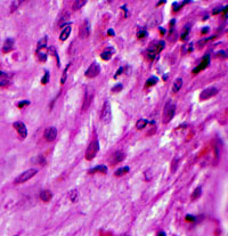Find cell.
<instances>
[{"label": "cell", "instance_id": "obj_1", "mask_svg": "<svg viewBox=\"0 0 228 236\" xmlns=\"http://www.w3.org/2000/svg\"><path fill=\"white\" fill-rule=\"evenodd\" d=\"M164 45H165V42L162 41V40H161V41H155L154 43H152L151 47H149L148 50H147L148 57H149V58H154L155 56H157V55L163 50Z\"/></svg>", "mask_w": 228, "mask_h": 236}, {"label": "cell", "instance_id": "obj_2", "mask_svg": "<svg viewBox=\"0 0 228 236\" xmlns=\"http://www.w3.org/2000/svg\"><path fill=\"white\" fill-rule=\"evenodd\" d=\"M175 112H176V105L172 104V103H167L165 106H164V111H163V123H169L173 115H175Z\"/></svg>", "mask_w": 228, "mask_h": 236}, {"label": "cell", "instance_id": "obj_3", "mask_svg": "<svg viewBox=\"0 0 228 236\" xmlns=\"http://www.w3.org/2000/svg\"><path fill=\"white\" fill-rule=\"evenodd\" d=\"M98 151H99V143H98V140H94L93 143H90V145L87 147V151H86V159L87 160H93L96 155H97V153H98Z\"/></svg>", "mask_w": 228, "mask_h": 236}, {"label": "cell", "instance_id": "obj_4", "mask_svg": "<svg viewBox=\"0 0 228 236\" xmlns=\"http://www.w3.org/2000/svg\"><path fill=\"white\" fill-rule=\"evenodd\" d=\"M38 172L37 169H29L26 171H24L23 173H21L16 179H15V184H23L25 181H27L29 179H31L33 176H35Z\"/></svg>", "mask_w": 228, "mask_h": 236}, {"label": "cell", "instance_id": "obj_5", "mask_svg": "<svg viewBox=\"0 0 228 236\" xmlns=\"http://www.w3.org/2000/svg\"><path fill=\"white\" fill-rule=\"evenodd\" d=\"M101 120L105 124L110 123L111 120H112V111H111V106H110L109 102L104 103V106H103V110H102V113H101Z\"/></svg>", "mask_w": 228, "mask_h": 236}, {"label": "cell", "instance_id": "obj_6", "mask_svg": "<svg viewBox=\"0 0 228 236\" xmlns=\"http://www.w3.org/2000/svg\"><path fill=\"white\" fill-rule=\"evenodd\" d=\"M99 72H101V66H99V64H98L97 62H94V63L87 69L85 75H86L87 78L93 79V78H96V77L99 74Z\"/></svg>", "mask_w": 228, "mask_h": 236}, {"label": "cell", "instance_id": "obj_7", "mask_svg": "<svg viewBox=\"0 0 228 236\" xmlns=\"http://www.w3.org/2000/svg\"><path fill=\"white\" fill-rule=\"evenodd\" d=\"M13 127L16 129V131L18 132V135H19V137H21L22 139L26 138V136H27V129H26V127H25V124H24L23 122H19V121L14 122V123H13Z\"/></svg>", "mask_w": 228, "mask_h": 236}, {"label": "cell", "instance_id": "obj_8", "mask_svg": "<svg viewBox=\"0 0 228 236\" xmlns=\"http://www.w3.org/2000/svg\"><path fill=\"white\" fill-rule=\"evenodd\" d=\"M218 94V89L215 88V87H211V88H207L204 89L201 94H200V99L202 101H205V99H209L211 97H213L215 95Z\"/></svg>", "mask_w": 228, "mask_h": 236}, {"label": "cell", "instance_id": "obj_9", "mask_svg": "<svg viewBox=\"0 0 228 236\" xmlns=\"http://www.w3.org/2000/svg\"><path fill=\"white\" fill-rule=\"evenodd\" d=\"M43 137L47 141H53L56 139L57 137V130L55 127H50V128H47L43 132Z\"/></svg>", "mask_w": 228, "mask_h": 236}, {"label": "cell", "instance_id": "obj_10", "mask_svg": "<svg viewBox=\"0 0 228 236\" xmlns=\"http://www.w3.org/2000/svg\"><path fill=\"white\" fill-rule=\"evenodd\" d=\"M89 32H90V30H89V22L88 21H83V23H82V25L80 26V30H79L80 38L81 39L87 38L89 35Z\"/></svg>", "mask_w": 228, "mask_h": 236}, {"label": "cell", "instance_id": "obj_11", "mask_svg": "<svg viewBox=\"0 0 228 236\" xmlns=\"http://www.w3.org/2000/svg\"><path fill=\"white\" fill-rule=\"evenodd\" d=\"M114 54H115L114 47H107V48H105V49L103 50V53L101 54V57H102V59H104V61H110V59L113 57Z\"/></svg>", "mask_w": 228, "mask_h": 236}, {"label": "cell", "instance_id": "obj_12", "mask_svg": "<svg viewBox=\"0 0 228 236\" xmlns=\"http://www.w3.org/2000/svg\"><path fill=\"white\" fill-rule=\"evenodd\" d=\"M14 45H15V41L14 39H7L5 42H3V47H2V53L7 54V53H10L13 49H14Z\"/></svg>", "mask_w": 228, "mask_h": 236}, {"label": "cell", "instance_id": "obj_13", "mask_svg": "<svg viewBox=\"0 0 228 236\" xmlns=\"http://www.w3.org/2000/svg\"><path fill=\"white\" fill-rule=\"evenodd\" d=\"M209 63H210V56H209V55H207V56L203 58V61L201 62V64H200L196 69H194V70H193V73L195 74V73H199L201 70H204L205 67H208Z\"/></svg>", "mask_w": 228, "mask_h": 236}, {"label": "cell", "instance_id": "obj_14", "mask_svg": "<svg viewBox=\"0 0 228 236\" xmlns=\"http://www.w3.org/2000/svg\"><path fill=\"white\" fill-rule=\"evenodd\" d=\"M125 159V155H124V153H122V152H116V153H114L113 157H112V164H117V163H120V162H122L123 160Z\"/></svg>", "mask_w": 228, "mask_h": 236}, {"label": "cell", "instance_id": "obj_15", "mask_svg": "<svg viewBox=\"0 0 228 236\" xmlns=\"http://www.w3.org/2000/svg\"><path fill=\"white\" fill-rule=\"evenodd\" d=\"M71 24L70 25H67L63 31H62V33H61V35H59V40L61 41H65L67 38H69V35H70V33H71Z\"/></svg>", "mask_w": 228, "mask_h": 236}, {"label": "cell", "instance_id": "obj_16", "mask_svg": "<svg viewBox=\"0 0 228 236\" xmlns=\"http://www.w3.org/2000/svg\"><path fill=\"white\" fill-rule=\"evenodd\" d=\"M8 82H9V75H8L6 72L0 71V87L7 86Z\"/></svg>", "mask_w": 228, "mask_h": 236}, {"label": "cell", "instance_id": "obj_17", "mask_svg": "<svg viewBox=\"0 0 228 236\" xmlns=\"http://www.w3.org/2000/svg\"><path fill=\"white\" fill-rule=\"evenodd\" d=\"M51 196H53V194H51L50 191H48V189L41 191V193H40V199H41L43 202H48V201L51 199Z\"/></svg>", "mask_w": 228, "mask_h": 236}, {"label": "cell", "instance_id": "obj_18", "mask_svg": "<svg viewBox=\"0 0 228 236\" xmlns=\"http://www.w3.org/2000/svg\"><path fill=\"white\" fill-rule=\"evenodd\" d=\"M181 86H183V79H181V78L176 79V81H175V83H173V86H172V93H175V94L178 93V91L180 90Z\"/></svg>", "mask_w": 228, "mask_h": 236}, {"label": "cell", "instance_id": "obj_19", "mask_svg": "<svg viewBox=\"0 0 228 236\" xmlns=\"http://www.w3.org/2000/svg\"><path fill=\"white\" fill-rule=\"evenodd\" d=\"M86 3H87V1H85V0H75V1H73L72 9H73V10H78V9H80L81 7H83Z\"/></svg>", "mask_w": 228, "mask_h": 236}, {"label": "cell", "instance_id": "obj_20", "mask_svg": "<svg viewBox=\"0 0 228 236\" xmlns=\"http://www.w3.org/2000/svg\"><path fill=\"white\" fill-rule=\"evenodd\" d=\"M106 171H107V168H106L105 165H98V167H96V168H93V169H90V170H89V172H90V173H95V172H102V173H106Z\"/></svg>", "mask_w": 228, "mask_h": 236}, {"label": "cell", "instance_id": "obj_21", "mask_svg": "<svg viewBox=\"0 0 228 236\" xmlns=\"http://www.w3.org/2000/svg\"><path fill=\"white\" fill-rule=\"evenodd\" d=\"M47 41H48V38H47V37H43L41 40H39V42H38V47H37V51L42 50V49L47 46Z\"/></svg>", "mask_w": 228, "mask_h": 236}, {"label": "cell", "instance_id": "obj_22", "mask_svg": "<svg viewBox=\"0 0 228 236\" xmlns=\"http://www.w3.org/2000/svg\"><path fill=\"white\" fill-rule=\"evenodd\" d=\"M78 197H79V193L77 189H72L69 192V199L72 201V202H77L78 201Z\"/></svg>", "mask_w": 228, "mask_h": 236}, {"label": "cell", "instance_id": "obj_23", "mask_svg": "<svg viewBox=\"0 0 228 236\" xmlns=\"http://www.w3.org/2000/svg\"><path fill=\"white\" fill-rule=\"evenodd\" d=\"M147 123H149V122H148L146 119H140V120L137 121V123H136V128H137L138 130H141V129L145 128V125H146Z\"/></svg>", "mask_w": 228, "mask_h": 236}, {"label": "cell", "instance_id": "obj_24", "mask_svg": "<svg viewBox=\"0 0 228 236\" xmlns=\"http://www.w3.org/2000/svg\"><path fill=\"white\" fill-rule=\"evenodd\" d=\"M129 167H123V168H120V169H117L116 171H115V176L116 177H121V176H123V175H125L127 172H129Z\"/></svg>", "mask_w": 228, "mask_h": 236}, {"label": "cell", "instance_id": "obj_25", "mask_svg": "<svg viewBox=\"0 0 228 236\" xmlns=\"http://www.w3.org/2000/svg\"><path fill=\"white\" fill-rule=\"evenodd\" d=\"M157 81H159V79H157L156 77H152V78H149V79L147 80V82H146V87L154 86V85H156V83H157Z\"/></svg>", "mask_w": 228, "mask_h": 236}, {"label": "cell", "instance_id": "obj_26", "mask_svg": "<svg viewBox=\"0 0 228 236\" xmlns=\"http://www.w3.org/2000/svg\"><path fill=\"white\" fill-rule=\"evenodd\" d=\"M201 194H202V191H201L200 187H197V188L193 192V194H192V200H196V199H199V197L201 196Z\"/></svg>", "mask_w": 228, "mask_h": 236}, {"label": "cell", "instance_id": "obj_27", "mask_svg": "<svg viewBox=\"0 0 228 236\" xmlns=\"http://www.w3.org/2000/svg\"><path fill=\"white\" fill-rule=\"evenodd\" d=\"M70 66H71V64L66 65V67H65V70H64V72H63V77H62V79H61L62 85H64L65 81H66V78H67V71H69V67H70Z\"/></svg>", "mask_w": 228, "mask_h": 236}, {"label": "cell", "instance_id": "obj_28", "mask_svg": "<svg viewBox=\"0 0 228 236\" xmlns=\"http://www.w3.org/2000/svg\"><path fill=\"white\" fill-rule=\"evenodd\" d=\"M37 55H38V58H39V61L40 62H46V59H47V55L41 50H39V51H37Z\"/></svg>", "mask_w": 228, "mask_h": 236}, {"label": "cell", "instance_id": "obj_29", "mask_svg": "<svg viewBox=\"0 0 228 236\" xmlns=\"http://www.w3.org/2000/svg\"><path fill=\"white\" fill-rule=\"evenodd\" d=\"M48 81H49V72H48V71H45V75H43V78L41 79V83H42V85H47Z\"/></svg>", "mask_w": 228, "mask_h": 236}, {"label": "cell", "instance_id": "obj_30", "mask_svg": "<svg viewBox=\"0 0 228 236\" xmlns=\"http://www.w3.org/2000/svg\"><path fill=\"white\" fill-rule=\"evenodd\" d=\"M21 3H22V1H14V2H11V7H10L11 9H10V11H11V13L15 11V10L17 9V7H18Z\"/></svg>", "mask_w": 228, "mask_h": 236}, {"label": "cell", "instance_id": "obj_31", "mask_svg": "<svg viewBox=\"0 0 228 236\" xmlns=\"http://www.w3.org/2000/svg\"><path fill=\"white\" fill-rule=\"evenodd\" d=\"M49 53H53L51 55H53V56H55V57L57 58V65L59 66V65H61V62H59V58H58V56H57V53H56L55 48H54V47H50V49H49Z\"/></svg>", "mask_w": 228, "mask_h": 236}, {"label": "cell", "instance_id": "obj_32", "mask_svg": "<svg viewBox=\"0 0 228 236\" xmlns=\"http://www.w3.org/2000/svg\"><path fill=\"white\" fill-rule=\"evenodd\" d=\"M186 3V1H181V2H173V10L175 11H177L178 9H180V6H183V5H185Z\"/></svg>", "mask_w": 228, "mask_h": 236}, {"label": "cell", "instance_id": "obj_33", "mask_svg": "<svg viewBox=\"0 0 228 236\" xmlns=\"http://www.w3.org/2000/svg\"><path fill=\"white\" fill-rule=\"evenodd\" d=\"M122 88H123V86L121 85V83H119V85H115L113 88H112V93H119V91H121L122 90Z\"/></svg>", "mask_w": 228, "mask_h": 236}, {"label": "cell", "instance_id": "obj_34", "mask_svg": "<svg viewBox=\"0 0 228 236\" xmlns=\"http://www.w3.org/2000/svg\"><path fill=\"white\" fill-rule=\"evenodd\" d=\"M26 105H30V102H29V101H23V102H19V103L17 104V106H18L19 109H22V107H24V106H26Z\"/></svg>", "mask_w": 228, "mask_h": 236}, {"label": "cell", "instance_id": "obj_35", "mask_svg": "<svg viewBox=\"0 0 228 236\" xmlns=\"http://www.w3.org/2000/svg\"><path fill=\"white\" fill-rule=\"evenodd\" d=\"M146 35H147V32H146L145 30L138 32V38H139V39H144V38H146Z\"/></svg>", "mask_w": 228, "mask_h": 236}, {"label": "cell", "instance_id": "obj_36", "mask_svg": "<svg viewBox=\"0 0 228 236\" xmlns=\"http://www.w3.org/2000/svg\"><path fill=\"white\" fill-rule=\"evenodd\" d=\"M186 220H187V221H195V220H196V218H195L194 216L187 215V216H186Z\"/></svg>", "mask_w": 228, "mask_h": 236}, {"label": "cell", "instance_id": "obj_37", "mask_svg": "<svg viewBox=\"0 0 228 236\" xmlns=\"http://www.w3.org/2000/svg\"><path fill=\"white\" fill-rule=\"evenodd\" d=\"M122 71H123V67H120V69L117 70V72H116L115 74H114V78L116 79V78H117V77H119V75H120V74L122 73Z\"/></svg>", "mask_w": 228, "mask_h": 236}, {"label": "cell", "instance_id": "obj_38", "mask_svg": "<svg viewBox=\"0 0 228 236\" xmlns=\"http://www.w3.org/2000/svg\"><path fill=\"white\" fill-rule=\"evenodd\" d=\"M177 162H178V160L176 159V160L173 161V165H172V172H175V171H176V167H177Z\"/></svg>", "mask_w": 228, "mask_h": 236}, {"label": "cell", "instance_id": "obj_39", "mask_svg": "<svg viewBox=\"0 0 228 236\" xmlns=\"http://www.w3.org/2000/svg\"><path fill=\"white\" fill-rule=\"evenodd\" d=\"M109 34H110L111 37H113V35H115V32H114L113 30H111V29H110V30H109Z\"/></svg>", "mask_w": 228, "mask_h": 236}, {"label": "cell", "instance_id": "obj_40", "mask_svg": "<svg viewBox=\"0 0 228 236\" xmlns=\"http://www.w3.org/2000/svg\"><path fill=\"white\" fill-rule=\"evenodd\" d=\"M157 236H165V233H163V232H161V233H159V235Z\"/></svg>", "mask_w": 228, "mask_h": 236}, {"label": "cell", "instance_id": "obj_41", "mask_svg": "<svg viewBox=\"0 0 228 236\" xmlns=\"http://www.w3.org/2000/svg\"><path fill=\"white\" fill-rule=\"evenodd\" d=\"M208 31H209V29H203L202 30V32H208Z\"/></svg>", "mask_w": 228, "mask_h": 236}, {"label": "cell", "instance_id": "obj_42", "mask_svg": "<svg viewBox=\"0 0 228 236\" xmlns=\"http://www.w3.org/2000/svg\"><path fill=\"white\" fill-rule=\"evenodd\" d=\"M121 236H127V235H121Z\"/></svg>", "mask_w": 228, "mask_h": 236}, {"label": "cell", "instance_id": "obj_43", "mask_svg": "<svg viewBox=\"0 0 228 236\" xmlns=\"http://www.w3.org/2000/svg\"><path fill=\"white\" fill-rule=\"evenodd\" d=\"M15 236H17V235H15Z\"/></svg>", "mask_w": 228, "mask_h": 236}]
</instances>
